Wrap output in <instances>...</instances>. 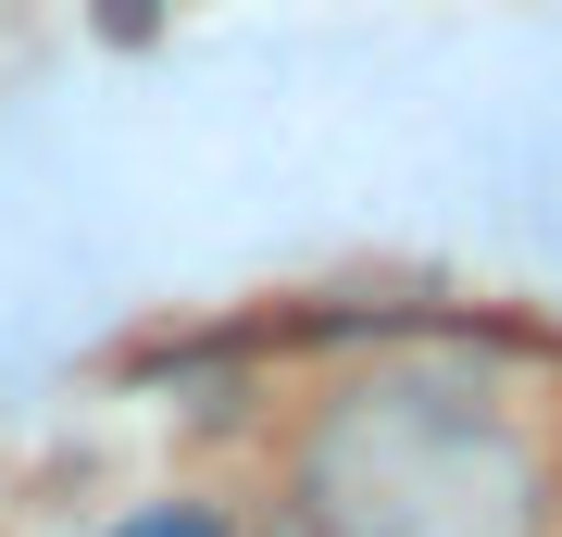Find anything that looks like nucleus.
<instances>
[{"mask_svg":"<svg viewBox=\"0 0 562 537\" xmlns=\"http://www.w3.org/2000/svg\"><path fill=\"white\" fill-rule=\"evenodd\" d=\"M262 537H338V525H325L313 500H301V513H276V525H262Z\"/></svg>","mask_w":562,"mask_h":537,"instance_id":"2","label":"nucleus"},{"mask_svg":"<svg viewBox=\"0 0 562 537\" xmlns=\"http://www.w3.org/2000/svg\"><path fill=\"white\" fill-rule=\"evenodd\" d=\"M113 537H225L213 513H138V525H113Z\"/></svg>","mask_w":562,"mask_h":537,"instance_id":"1","label":"nucleus"}]
</instances>
